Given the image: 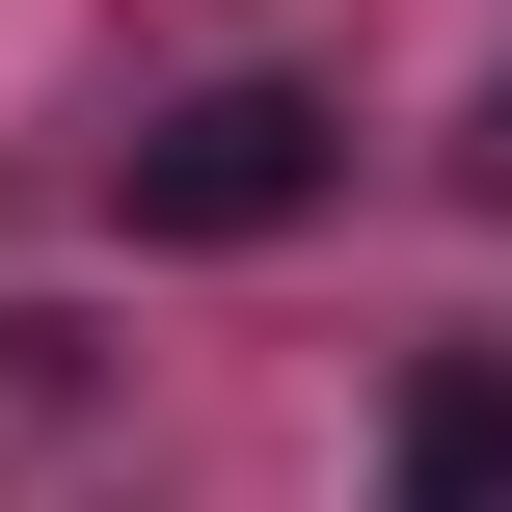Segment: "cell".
Masks as SVG:
<instances>
[{
	"label": "cell",
	"mask_w": 512,
	"mask_h": 512,
	"mask_svg": "<svg viewBox=\"0 0 512 512\" xmlns=\"http://www.w3.org/2000/svg\"><path fill=\"white\" fill-rule=\"evenodd\" d=\"M108 189H135V243H297V216L351 189V108H324V81H189Z\"/></svg>",
	"instance_id": "6da1fadb"
},
{
	"label": "cell",
	"mask_w": 512,
	"mask_h": 512,
	"mask_svg": "<svg viewBox=\"0 0 512 512\" xmlns=\"http://www.w3.org/2000/svg\"><path fill=\"white\" fill-rule=\"evenodd\" d=\"M405 512H512V351H432L405 378Z\"/></svg>",
	"instance_id": "7a4b0ae2"
},
{
	"label": "cell",
	"mask_w": 512,
	"mask_h": 512,
	"mask_svg": "<svg viewBox=\"0 0 512 512\" xmlns=\"http://www.w3.org/2000/svg\"><path fill=\"white\" fill-rule=\"evenodd\" d=\"M459 189H486V216H512V81H486V108H459Z\"/></svg>",
	"instance_id": "3957f363"
}]
</instances>
